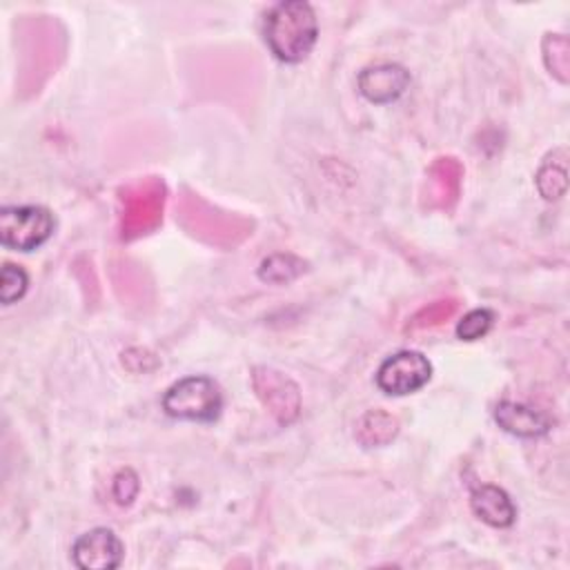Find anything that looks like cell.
I'll return each instance as SVG.
<instances>
[{
    "mask_svg": "<svg viewBox=\"0 0 570 570\" xmlns=\"http://www.w3.org/2000/svg\"><path fill=\"white\" fill-rule=\"evenodd\" d=\"M472 512L492 528H508L517 519V508L505 490L497 485H479L470 497Z\"/></svg>",
    "mask_w": 570,
    "mask_h": 570,
    "instance_id": "cell-7",
    "label": "cell"
},
{
    "mask_svg": "<svg viewBox=\"0 0 570 570\" xmlns=\"http://www.w3.org/2000/svg\"><path fill=\"white\" fill-rule=\"evenodd\" d=\"M136 492H138V476L129 468L120 470L116 474V479H114V497H116V501L118 503H131Z\"/></svg>",
    "mask_w": 570,
    "mask_h": 570,
    "instance_id": "cell-11",
    "label": "cell"
},
{
    "mask_svg": "<svg viewBox=\"0 0 570 570\" xmlns=\"http://www.w3.org/2000/svg\"><path fill=\"white\" fill-rule=\"evenodd\" d=\"M492 318H494V314L490 309H483V307L481 309H472V312H468L459 321L456 336L463 338V341H476V338H481L490 330Z\"/></svg>",
    "mask_w": 570,
    "mask_h": 570,
    "instance_id": "cell-10",
    "label": "cell"
},
{
    "mask_svg": "<svg viewBox=\"0 0 570 570\" xmlns=\"http://www.w3.org/2000/svg\"><path fill=\"white\" fill-rule=\"evenodd\" d=\"M432 376L430 361L414 350H403L392 356H387L379 372H376V385L392 396H403L421 390Z\"/></svg>",
    "mask_w": 570,
    "mask_h": 570,
    "instance_id": "cell-4",
    "label": "cell"
},
{
    "mask_svg": "<svg viewBox=\"0 0 570 570\" xmlns=\"http://www.w3.org/2000/svg\"><path fill=\"white\" fill-rule=\"evenodd\" d=\"M316 13L303 0L278 2L265 18V42L283 62H301L316 45Z\"/></svg>",
    "mask_w": 570,
    "mask_h": 570,
    "instance_id": "cell-1",
    "label": "cell"
},
{
    "mask_svg": "<svg viewBox=\"0 0 570 570\" xmlns=\"http://www.w3.org/2000/svg\"><path fill=\"white\" fill-rule=\"evenodd\" d=\"M53 214L40 205H16L0 212V243L18 252H31L53 234Z\"/></svg>",
    "mask_w": 570,
    "mask_h": 570,
    "instance_id": "cell-3",
    "label": "cell"
},
{
    "mask_svg": "<svg viewBox=\"0 0 570 570\" xmlns=\"http://www.w3.org/2000/svg\"><path fill=\"white\" fill-rule=\"evenodd\" d=\"M29 287V276L20 265L13 263H4L2 265V274H0V301L4 305L16 303L18 298L24 296Z\"/></svg>",
    "mask_w": 570,
    "mask_h": 570,
    "instance_id": "cell-9",
    "label": "cell"
},
{
    "mask_svg": "<svg viewBox=\"0 0 570 570\" xmlns=\"http://www.w3.org/2000/svg\"><path fill=\"white\" fill-rule=\"evenodd\" d=\"M410 85V73L401 65H374L367 67L358 73V91L370 100V102H392L399 98Z\"/></svg>",
    "mask_w": 570,
    "mask_h": 570,
    "instance_id": "cell-6",
    "label": "cell"
},
{
    "mask_svg": "<svg viewBox=\"0 0 570 570\" xmlns=\"http://www.w3.org/2000/svg\"><path fill=\"white\" fill-rule=\"evenodd\" d=\"M220 407V390L209 376L180 379L163 396V410L169 416L185 421H214Z\"/></svg>",
    "mask_w": 570,
    "mask_h": 570,
    "instance_id": "cell-2",
    "label": "cell"
},
{
    "mask_svg": "<svg viewBox=\"0 0 570 570\" xmlns=\"http://www.w3.org/2000/svg\"><path fill=\"white\" fill-rule=\"evenodd\" d=\"M125 554L122 541L109 528H94L80 534L71 548L73 563L82 570H114Z\"/></svg>",
    "mask_w": 570,
    "mask_h": 570,
    "instance_id": "cell-5",
    "label": "cell"
},
{
    "mask_svg": "<svg viewBox=\"0 0 570 570\" xmlns=\"http://www.w3.org/2000/svg\"><path fill=\"white\" fill-rule=\"evenodd\" d=\"M494 421L499 423V428H503L510 434L517 436H541L550 430V419L539 412L532 410L528 405L521 403H512V401H501L494 410Z\"/></svg>",
    "mask_w": 570,
    "mask_h": 570,
    "instance_id": "cell-8",
    "label": "cell"
}]
</instances>
